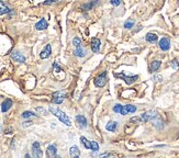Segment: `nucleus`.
<instances>
[{"instance_id": "f257e3e1", "label": "nucleus", "mask_w": 179, "mask_h": 158, "mask_svg": "<svg viewBox=\"0 0 179 158\" xmlns=\"http://www.w3.org/2000/svg\"><path fill=\"white\" fill-rule=\"evenodd\" d=\"M50 111L52 112V114H54L56 118H58V120L63 122L65 125L67 126H71V122L69 120V118L67 116V114L65 112H63L61 109H58V108H55V106H50Z\"/></svg>"}, {"instance_id": "f03ea898", "label": "nucleus", "mask_w": 179, "mask_h": 158, "mask_svg": "<svg viewBox=\"0 0 179 158\" xmlns=\"http://www.w3.org/2000/svg\"><path fill=\"white\" fill-rule=\"evenodd\" d=\"M157 116H158V114H157L156 111L150 110V111L144 112V113L141 115V120H142V122H148V121H153L154 119H156Z\"/></svg>"}, {"instance_id": "7ed1b4c3", "label": "nucleus", "mask_w": 179, "mask_h": 158, "mask_svg": "<svg viewBox=\"0 0 179 158\" xmlns=\"http://www.w3.org/2000/svg\"><path fill=\"white\" fill-rule=\"evenodd\" d=\"M107 81H108V78H107V72H103L101 75H99V76L94 79V86L101 88V87L106 86Z\"/></svg>"}, {"instance_id": "20e7f679", "label": "nucleus", "mask_w": 179, "mask_h": 158, "mask_svg": "<svg viewBox=\"0 0 179 158\" xmlns=\"http://www.w3.org/2000/svg\"><path fill=\"white\" fill-rule=\"evenodd\" d=\"M114 76L123 79L124 81L127 82V85H132L133 82H135L137 79H138V76H137V75H135V76H125L123 72H121V74H115Z\"/></svg>"}, {"instance_id": "39448f33", "label": "nucleus", "mask_w": 179, "mask_h": 158, "mask_svg": "<svg viewBox=\"0 0 179 158\" xmlns=\"http://www.w3.org/2000/svg\"><path fill=\"white\" fill-rule=\"evenodd\" d=\"M158 46H159V48L162 49V51H164V52H166V51H168L170 48V41L168 38H163L159 40V42H158Z\"/></svg>"}, {"instance_id": "423d86ee", "label": "nucleus", "mask_w": 179, "mask_h": 158, "mask_svg": "<svg viewBox=\"0 0 179 158\" xmlns=\"http://www.w3.org/2000/svg\"><path fill=\"white\" fill-rule=\"evenodd\" d=\"M65 99V95L63 92H54L53 93V98H52V102L55 104H61L62 102Z\"/></svg>"}, {"instance_id": "0eeeda50", "label": "nucleus", "mask_w": 179, "mask_h": 158, "mask_svg": "<svg viewBox=\"0 0 179 158\" xmlns=\"http://www.w3.org/2000/svg\"><path fill=\"white\" fill-rule=\"evenodd\" d=\"M32 154H33L34 157H36V158L42 157V150H41V147H40V143H38V142H34L33 145H32Z\"/></svg>"}, {"instance_id": "6e6552de", "label": "nucleus", "mask_w": 179, "mask_h": 158, "mask_svg": "<svg viewBox=\"0 0 179 158\" xmlns=\"http://www.w3.org/2000/svg\"><path fill=\"white\" fill-rule=\"evenodd\" d=\"M11 58L13 59L14 62H18V63H24V62H25V57H24L21 53L17 52V51H14V52L11 53Z\"/></svg>"}, {"instance_id": "1a4fd4ad", "label": "nucleus", "mask_w": 179, "mask_h": 158, "mask_svg": "<svg viewBox=\"0 0 179 158\" xmlns=\"http://www.w3.org/2000/svg\"><path fill=\"white\" fill-rule=\"evenodd\" d=\"M51 53H52V46L50 44H47L46 46L44 47V49L41 52V54H40V57L42 58V59H45V58L50 57Z\"/></svg>"}, {"instance_id": "9d476101", "label": "nucleus", "mask_w": 179, "mask_h": 158, "mask_svg": "<svg viewBox=\"0 0 179 158\" xmlns=\"http://www.w3.org/2000/svg\"><path fill=\"white\" fill-rule=\"evenodd\" d=\"M100 45H101V42H100L99 38H92L91 41V49L94 53H98L100 51Z\"/></svg>"}, {"instance_id": "9b49d317", "label": "nucleus", "mask_w": 179, "mask_h": 158, "mask_svg": "<svg viewBox=\"0 0 179 158\" xmlns=\"http://www.w3.org/2000/svg\"><path fill=\"white\" fill-rule=\"evenodd\" d=\"M113 111L117 112V113H119V114H121V115H127V111L125 105H122V104H115L114 106H113Z\"/></svg>"}, {"instance_id": "f8f14e48", "label": "nucleus", "mask_w": 179, "mask_h": 158, "mask_svg": "<svg viewBox=\"0 0 179 158\" xmlns=\"http://www.w3.org/2000/svg\"><path fill=\"white\" fill-rule=\"evenodd\" d=\"M56 153H57V149H56V146H55V145H50V146L47 147L46 155L48 157H51V158L57 157Z\"/></svg>"}, {"instance_id": "ddd939ff", "label": "nucleus", "mask_w": 179, "mask_h": 158, "mask_svg": "<svg viewBox=\"0 0 179 158\" xmlns=\"http://www.w3.org/2000/svg\"><path fill=\"white\" fill-rule=\"evenodd\" d=\"M47 26H48V24H47L46 20L44 19V18H42L38 23L35 24V29L38 30V31H42V30L47 29Z\"/></svg>"}, {"instance_id": "4468645a", "label": "nucleus", "mask_w": 179, "mask_h": 158, "mask_svg": "<svg viewBox=\"0 0 179 158\" xmlns=\"http://www.w3.org/2000/svg\"><path fill=\"white\" fill-rule=\"evenodd\" d=\"M12 100L11 99H6L3 102H2V105H1V111L5 113V112H7V111H9V109L12 106Z\"/></svg>"}, {"instance_id": "2eb2a0df", "label": "nucleus", "mask_w": 179, "mask_h": 158, "mask_svg": "<svg viewBox=\"0 0 179 158\" xmlns=\"http://www.w3.org/2000/svg\"><path fill=\"white\" fill-rule=\"evenodd\" d=\"M100 5V1L99 0H92V1H90L89 3H87V5H84L81 7V9L83 10H90V9H94L96 6Z\"/></svg>"}, {"instance_id": "dca6fc26", "label": "nucleus", "mask_w": 179, "mask_h": 158, "mask_svg": "<svg viewBox=\"0 0 179 158\" xmlns=\"http://www.w3.org/2000/svg\"><path fill=\"white\" fill-rule=\"evenodd\" d=\"M76 121H77V123L79 124L80 127H86L87 126V119H86L84 115H76Z\"/></svg>"}, {"instance_id": "f3484780", "label": "nucleus", "mask_w": 179, "mask_h": 158, "mask_svg": "<svg viewBox=\"0 0 179 158\" xmlns=\"http://www.w3.org/2000/svg\"><path fill=\"white\" fill-rule=\"evenodd\" d=\"M9 12H11V9L8 8V6L6 5L3 1L0 0V15H7V13H9Z\"/></svg>"}, {"instance_id": "a211bd4d", "label": "nucleus", "mask_w": 179, "mask_h": 158, "mask_svg": "<svg viewBox=\"0 0 179 158\" xmlns=\"http://www.w3.org/2000/svg\"><path fill=\"white\" fill-rule=\"evenodd\" d=\"M117 126H118V122H115V121H110V122H108L107 125H106V129H107V131H109V132H114V131L117 129Z\"/></svg>"}, {"instance_id": "6ab92c4d", "label": "nucleus", "mask_w": 179, "mask_h": 158, "mask_svg": "<svg viewBox=\"0 0 179 158\" xmlns=\"http://www.w3.org/2000/svg\"><path fill=\"white\" fill-rule=\"evenodd\" d=\"M160 65H162V62H160V61H153L151 64V66H150V72H156V70H158V68L160 67Z\"/></svg>"}, {"instance_id": "aec40b11", "label": "nucleus", "mask_w": 179, "mask_h": 158, "mask_svg": "<svg viewBox=\"0 0 179 158\" xmlns=\"http://www.w3.org/2000/svg\"><path fill=\"white\" fill-rule=\"evenodd\" d=\"M69 154H71V157L74 158H77L80 156V150L79 148L77 147V146H71V149H69Z\"/></svg>"}, {"instance_id": "412c9836", "label": "nucleus", "mask_w": 179, "mask_h": 158, "mask_svg": "<svg viewBox=\"0 0 179 158\" xmlns=\"http://www.w3.org/2000/svg\"><path fill=\"white\" fill-rule=\"evenodd\" d=\"M145 40L147 42H150V43H155L156 41L158 40V36L154 33H147L145 36Z\"/></svg>"}, {"instance_id": "4be33fe9", "label": "nucleus", "mask_w": 179, "mask_h": 158, "mask_svg": "<svg viewBox=\"0 0 179 158\" xmlns=\"http://www.w3.org/2000/svg\"><path fill=\"white\" fill-rule=\"evenodd\" d=\"M74 54H75L76 56H78V57H84L86 55V51L81 46H79V47H76Z\"/></svg>"}, {"instance_id": "5701e85b", "label": "nucleus", "mask_w": 179, "mask_h": 158, "mask_svg": "<svg viewBox=\"0 0 179 158\" xmlns=\"http://www.w3.org/2000/svg\"><path fill=\"white\" fill-rule=\"evenodd\" d=\"M80 142H81V144L85 146L86 148L90 149V150H91V141H88V139H86V137L81 136V137H80Z\"/></svg>"}, {"instance_id": "b1692460", "label": "nucleus", "mask_w": 179, "mask_h": 158, "mask_svg": "<svg viewBox=\"0 0 179 158\" xmlns=\"http://www.w3.org/2000/svg\"><path fill=\"white\" fill-rule=\"evenodd\" d=\"M134 23H135L134 20H132V19L127 20V21H125V23H124V28H125V29H132Z\"/></svg>"}, {"instance_id": "393cba45", "label": "nucleus", "mask_w": 179, "mask_h": 158, "mask_svg": "<svg viewBox=\"0 0 179 158\" xmlns=\"http://www.w3.org/2000/svg\"><path fill=\"white\" fill-rule=\"evenodd\" d=\"M125 108H127V113H134V112L136 111V106H135V105L127 104V105H125Z\"/></svg>"}, {"instance_id": "a878e982", "label": "nucleus", "mask_w": 179, "mask_h": 158, "mask_svg": "<svg viewBox=\"0 0 179 158\" xmlns=\"http://www.w3.org/2000/svg\"><path fill=\"white\" fill-rule=\"evenodd\" d=\"M32 116H36V114H34L32 111H24L22 113V118L27 119V118H32Z\"/></svg>"}, {"instance_id": "bb28decb", "label": "nucleus", "mask_w": 179, "mask_h": 158, "mask_svg": "<svg viewBox=\"0 0 179 158\" xmlns=\"http://www.w3.org/2000/svg\"><path fill=\"white\" fill-rule=\"evenodd\" d=\"M170 66L173 67V69L177 70V69L179 68V63L177 62V59H173V61L170 62Z\"/></svg>"}, {"instance_id": "cd10ccee", "label": "nucleus", "mask_w": 179, "mask_h": 158, "mask_svg": "<svg viewBox=\"0 0 179 158\" xmlns=\"http://www.w3.org/2000/svg\"><path fill=\"white\" fill-rule=\"evenodd\" d=\"M91 150H94V152H98L99 150V145L94 141H91Z\"/></svg>"}, {"instance_id": "c85d7f7f", "label": "nucleus", "mask_w": 179, "mask_h": 158, "mask_svg": "<svg viewBox=\"0 0 179 158\" xmlns=\"http://www.w3.org/2000/svg\"><path fill=\"white\" fill-rule=\"evenodd\" d=\"M73 45H74L75 47H79V46H81L80 38H74V40H73Z\"/></svg>"}, {"instance_id": "c756f323", "label": "nucleus", "mask_w": 179, "mask_h": 158, "mask_svg": "<svg viewBox=\"0 0 179 158\" xmlns=\"http://www.w3.org/2000/svg\"><path fill=\"white\" fill-rule=\"evenodd\" d=\"M130 122L131 123H134V122H142V120H141V116H134V118H132L131 120H130Z\"/></svg>"}, {"instance_id": "7c9ffc66", "label": "nucleus", "mask_w": 179, "mask_h": 158, "mask_svg": "<svg viewBox=\"0 0 179 158\" xmlns=\"http://www.w3.org/2000/svg\"><path fill=\"white\" fill-rule=\"evenodd\" d=\"M57 1H59V0H47V1H44L43 2V5L46 6V5H52L54 2H57Z\"/></svg>"}, {"instance_id": "2f4dec72", "label": "nucleus", "mask_w": 179, "mask_h": 158, "mask_svg": "<svg viewBox=\"0 0 179 158\" xmlns=\"http://www.w3.org/2000/svg\"><path fill=\"white\" fill-rule=\"evenodd\" d=\"M110 1H111V5L114 6V7H117L121 3V0H110Z\"/></svg>"}, {"instance_id": "473e14b6", "label": "nucleus", "mask_w": 179, "mask_h": 158, "mask_svg": "<svg viewBox=\"0 0 179 158\" xmlns=\"http://www.w3.org/2000/svg\"><path fill=\"white\" fill-rule=\"evenodd\" d=\"M36 111L38 112H40V113H42V115H46L47 114V112L43 108H36Z\"/></svg>"}, {"instance_id": "72a5a7b5", "label": "nucleus", "mask_w": 179, "mask_h": 158, "mask_svg": "<svg viewBox=\"0 0 179 158\" xmlns=\"http://www.w3.org/2000/svg\"><path fill=\"white\" fill-rule=\"evenodd\" d=\"M53 66H54V68H55V70H56V72H61V70H62V68L57 65L56 63H54V64H53Z\"/></svg>"}, {"instance_id": "f704fd0d", "label": "nucleus", "mask_w": 179, "mask_h": 158, "mask_svg": "<svg viewBox=\"0 0 179 158\" xmlns=\"http://www.w3.org/2000/svg\"><path fill=\"white\" fill-rule=\"evenodd\" d=\"M113 154H110V153H107V154H101L100 155V157H110V156H112Z\"/></svg>"}, {"instance_id": "c9c22d12", "label": "nucleus", "mask_w": 179, "mask_h": 158, "mask_svg": "<svg viewBox=\"0 0 179 158\" xmlns=\"http://www.w3.org/2000/svg\"><path fill=\"white\" fill-rule=\"evenodd\" d=\"M154 80H156V81H157V80L160 81V80H162V76H155L154 77Z\"/></svg>"}, {"instance_id": "e433bc0d", "label": "nucleus", "mask_w": 179, "mask_h": 158, "mask_svg": "<svg viewBox=\"0 0 179 158\" xmlns=\"http://www.w3.org/2000/svg\"><path fill=\"white\" fill-rule=\"evenodd\" d=\"M31 124H32V122H25V123L23 124V126L25 127V126H28V125H31Z\"/></svg>"}, {"instance_id": "4c0bfd02", "label": "nucleus", "mask_w": 179, "mask_h": 158, "mask_svg": "<svg viewBox=\"0 0 179 158\" xmlns=\"http://www.w3.org/2000/svg\"><path fill=\"white\" fill-rule=\"evenodd\" d=\"M0 133H1V126H0Z\"/></svg>"}]
</instances>
